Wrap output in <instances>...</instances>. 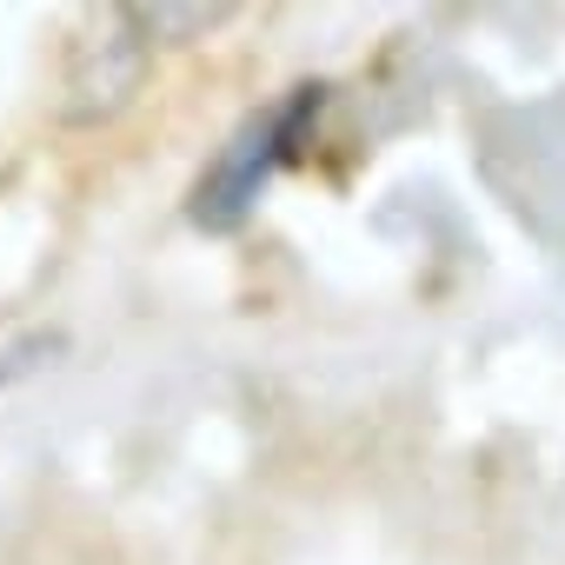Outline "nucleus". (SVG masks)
Wrapping results in <instances>:
<instances>
[{
  "label": "nucleus",
  "mask_w": 565,
  "mask_h": 565,
  "mask_svg": "<svg viewBox=\"0 0 565 565\" xmlns=\"http://www.w3.org/2000/svg\"><path fill=\"white\" fill-rule=\"evenodd\" d=\"M127 14V28L140 34V41H200L206 28H220L233 8H226V0H213V8H206V0H200V8H180V0H153V8H120Z\"/></svg>",
  "instance_id": "7ed1b4c3"
},
{
  "label": "nucleus",
  "mask_w": 565,
  "mask_h": 565,
  "mask_svg": "<svg viewBox=\"0 0 565 565\" xmlns=\"http://www.w3.org/2000/svg\"><path fill=\"white\" fill-rule=\"evenodd\" d=\"M320 100H327V87H294V100L253 114V120L220 147V160L200 173V186H193V226L233 233V226L259 206L266 180H273L279 167L300 160V134H307V120L320 114Z\"/></svg>",
  "instance_id": "f257e3e1"
},
{
  "label": "nucleus",
  "mask_w": 565,
  "mask_h": 565,
  "mask_svg": "<svg viewBox=\"0 0 565 565\" xmlns=\"http://www.w3.org/2000/svg\"><path fill=\"white\" fill-rule=\"evenodd\" d=\"M140 54H147V41L127 28L120 8H107L94 21V34L74 41V61H67V120H107L114 107H127V94L140 81Z\"/></svg>",
  "instance_id": "f03ea898"
}]
</instances>
